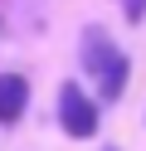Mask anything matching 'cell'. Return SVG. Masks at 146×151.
<instances>
[{
  "label": "cell",
  "instance_id": "6da1fadb",
  "mask_svg": "<svg viewBox=\"0 0 146 151\" xmlns=\"http://www.w3.org/2000/svg\"><path fill=\"white\" fill-rule=\"evenodd\" d=\"M58 122H63L68 137H93L97 132V102L78 83H63L58 88Z\"/></svg>",
  "mask_w": 146,
  "mask_h": 151
},
{
  "label": "cell",
  "instance_id": "7a4b0ae2",
  "mask_svg": "<svg viewBox=\"0 0 146 151\" xmlns=\"http://www.w3.org/2000/svg\"><path fill=\"white\" fill-rule=\"evenodd\" d=\"M24 102H29V83L19 73H0V122H19L24 117Z\"/></svg>",
  "mask_w": 146,
  "mask_h": 151
},
{
  "label": "cell",
  "instance_id": "3957f363",
  "mask_svg": "<svg viewBox=\"0 0 146 151\" xmlns=\"http://www.w3.org/2000/svg\"><path fill=\"white\" fill-rule=\"evenodd\" d=\"M112 54H117V49H112V39H107L102 29H88V34H83V63H88L93 73H102L107 63H112Z\"/></svg>",
  "mask_w": 146,
  "mask_h": 151
},
{
  "label": "cell",
  "instance_id": "277c9868",
  "mask_svg": "<svg viewBox=\"0 0 146 151\" xmlns=\"http://www.w3.org/2000/svg\"><path fill=\"white\" fill-rule=\"evenodd\" d=\"M97 83H102V102L122 98V88H127V54H112V63L97 73Z\"/></svg>",
  "mask_w": 146,
  "mask_h": 151
},
{
  "label": "cell",
  "instance_id": "5b68a950",
  "mask_svg": "<svg viewBox=\"0 0 146 151\" xmlns=\"http://www.w3.org/2000/svg\"><path fill=\"white\" fill-rule=\"evenodd\" d=\"M141 10H146V0H127V20H141Z\"/></svg>",
  "mask_w": 146,
  "mask_h": 151
}]
</instances>
